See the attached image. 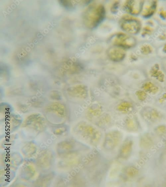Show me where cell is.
<instances>
[{"instance_id": "obj_1", "label": "cell", "mask_w": 166, "mask_h": 187, "mask_svg": "<svg viewBox=\"0 0 166 187\" xmlns=\"http://www.w3.org/2000/svg\"><path fill=\"white\" fill-rule=\"evenodd\" d=\"M76 132L81 141L93 146H97L102 138L100 131L93 126L84 122L79 123L76 128Z\"/></svg>"}, {"instance_id": "obj_2", "label": "cell", "mask_w": 166, "mask_h": 187, "mask_svg": "<svg viewBox=\"0 0 166 187\" xmlns=\"http://www.w3.org/2000/svg\"><path fill=\"white\" fill-rule=\"evenodd\" d=\"M105 16V9L102 5L93 3L85 11L83 14L84 24L90 29L97 27L103 21Z\"/></svg>"}, {"instance_id": "obj_3", "label": "cell", "mask_w": 166, "mask_h": 187, "mask_svg": "<svg viewBox=\"0 0 166 187\" xmlns=\"http://www.w3.org/2000/svg\"><path fill=\"white\" fill-rule=\"evenodd\" d=\"M121 29L131 34H137L140 31L141 24L137 18L129 15L123 16L120 21Z\"/></svg>"}, {"instance_id": "obj_4", "label": "cell", "mask_w": 166, "mask_h": 187, "mask_svg": "<svg viewBox=\"0 0 166 187\" xmlns=\"http://www.w3.org/2000/svg\"><path fill=\"white\" fill-rule=\"evenodd\" d=\"M123 135L119 131L115 130L106 134L103 144V147L105 150L112 151L119 145L123 139Z\"/></svg>"}, {"instance_id": "obj_5", "label": "cell", "mask_w": 166, "mask_h": 187, "mask_svg": "<svg viewBox=\"0 0 166 187\" xmlns=\"http://www.w3.org/2000/svg\"><path fill=\"white\" fill-rule=\"evenodd\" d=\"M110 41L113 45L122 48H130L133 47L136 44V40L134 37L122 33L113 35Z\"/></svg>"}, {"instance_id": "obj_6", "label": "cell", "mask_w": 166, "mask_h": 187, "mask_svg": "<svg viewBox=\"0 0 166 187\" xmlns=\"http://www.w3.org/2000/svg\"><path fill=\"white\" fill-rule=\"evenodd\" d=\"M143 1H127L125 3L124 9L126 12L131 15H138L143 9Z\"/></svg>"}, {"instance_id": "obj_7", "label": "cell", "mask_w": 166, "mask_h": 187, "mask_svg": "<svg viewBox=\"0 0 166 187\" xmlns=\"http://www.w3.org/2000/svg\"><path fill=\"white\" fill-rule=\"evenodd\" d=\"M108 57L112 61L119 62L125 57L124 50L117 46H114L109 49L107 51Z\"/></svg>"}, {"instance_id": "obj_8", "label": "cell", "mask_w": 166, "mask_h": 187, "mask_svg": "<svg viewBox=\"0 0 166 187\" xmlns=\"http://www.w3.org/2000/svg\"><path fill=\"white\" fill-rule=\"evenodd\" d=\"M132 141L130 138H127L121 145L118 157L125 160L128 158L131 154L132 147Z\"/></svg>"}, {"instance_id": "obj_9", "label": "cell", "mask_w": 166, "mask_h": 187, "mask_svg": "<svg viewBox=\"0 0 166 187\" xmlns=\"http://www.w3.org/2000/svg\"><path fill=\"white\" fill-rule=\"evenodd\" d=\"M69 94L71 96L84 99L88 94L87 88L83 85H79L71 87L68 90Z\"/></svg>"}, {"instance_id": "obj_10", "label": "cell", "mask_w": 166, "mask_h": 187, "mask_svg": "<svg viewBox=\"0 0 166 187\" xmlns=\"http://www.w3.org/2000/svg\"><path fill=\"white\" fill-rule=\"evenodd\" d=\"M150 76L156 78L160 82H163L165 80V76L164 73L159 69V65L155 64L151 67L150 71Z\"/></svg>"}, {"instance_id": "obj_11", "label": "cell", "mask_w": 166, "mask_h": 187, "mask_svg": "<svg viewBox=\"0 0 166 187\" xmlns=\"http://www.w3.org/2000/svg\"><path fill=\"white\" fill-rule=\"evenodd\" d=\"M157 2L156 1L153 2L149 6H146L144 9L142 15L145 18H149L153 15L155 12Z\"/></svg>"}, {"instance_id": "obj_12", "label": "cell", "mask_w": 166, "mask_h": 187, "mask_svg": "<svg viewBox=\"0 0 166 187\" xmlns=\"http://www.w3.org/2000/svg\"><path fill=\"white\" fill-rule=\"evenodd\" d=\"M142 88L144 91L151 94H155L159 91V88L151 82H147L144 83L142 86Z\"/></svg>"}, {"instance_id": "obj_13", "label": "cell", "mask_w": 166, "mask_h": 187, "mask_svg": "<svg viewBox=\"0 0 166 187\" xmlns=\"http://www.w3.org/2000/svg\"><path fill=\"white\" fill-rule=\"evenodd\" d=\"M132 105L131 103L128 102H123L119 105L118 109L124 113H127L132 108Z\"/></svg>"}, {"instance_id": "obj_14", "label": "cell", "mask_w": 166, "mask_h": 187, "mask_svg": "<svg viewBox=\"0 0 166 187\" xmlns=\"http://www.w3.org/2000/svg\"><path fill=\"white\" fill-rule=\"evenodd\" d=\"M89 118H97L101 114V109L99 107L98 108L91 109L88 111Z\"/></svg>"}, {"instance_id": "obj_15", "label": "cell", "mask_w": 166, "mask_h": 187, "mask_svg": "<svg viewBox=\"0 0 166 187\" xmlns=\"http://www.w3.org/2000/svg\"><path fill=\"white\" fill-rule=\"evenodd\" d=\"M141 53L144 55H148L152 52V48L148 45H146L142 46L141 48Z\"/></svg>"}, {"instance_id": "obj_16", "label": "cell", "mask_w": 166, "mask_h": 187, "mask_svg": "<svg viewBox=\"0 0 166 187\" xmlns=\"http://www.w3.org/2000/svg\"><path fill=\"white\" fill-rule=\"evenodd\" d=\"M136 94L138 99L141 101L145 100L147 97L146 93L144 91L141 90L137 91Z\"/></svg>"}, {"instance_id": "obj_17", "label": "cell", "mask_w": 166, "mask_h": 187, "mask_svg": "<svg viewBox=\"0 0 166 187\" xmlns=\"http://www.w3.org/2000/svg\"><path fill=\"white\" fill-rule=\"evenodd\" d=\"M153 30V29L150 27L146 26L144 28L142 35L143 36H145L146 35L150 34L151 33Z\"/></svg>"}, {"instance_id": "obj_18", "label": "cell", "mask_w": 166, "mask_h": 187, "mask_svg": "<svg viewBox=\"0 0 166 187\" xmlns=\"http://www.w3.org/2000/svg\"><path fill=\"white\" fill-rule=\"evenodd\" d=\"M119 5V3L116 2L113 4L111 8V11L114 13H115L117 12V9Z\"/></svg>"}, {"instance_id": "obj_19", "label": "cell", "mask_w": 166, "mask_h": 187, "mask_svg": "<svg viewBox=\"0 0 166 187\" xmlns=\"http://www.w3.org/2000/svg\"><path fill=\"white\" fill-rule=\"evenodd\" d=\"M159 15L161 17L164 19H166V11H160L159 12Z\"/></svg>"}, {"instance_id": "obj_20", "label": "cell", "mask_w": 166, "mask_h": 187, "mask_svg": "<svg viewBox=\"0 0 166 187\" xmlns=\"http://www.w3.org/2000/svg\"><path fill=\"white\" fill-rule=\"evenodd\" d=\"M7 11L8 13H11L13 11L12 9L9 6H7Z\"/></svg>"}, {"instance_id": "obj_21", "label": "cell", "mask_w": 166, "mask_h": 187, "mask_svg": "<svg viewBox=\"0 0 166 187\" xmlns=\"http://www.w3.org/2000/svg\"><path fill=\"white\" fill-rule=\"evenodd\" d=\"M2 13H3L5 17L6 18L7 16V15H9V14H10V13H9L5 11H2Z\"/></svg>"}, {"instance_id": "obj_22", "label": "cell", "mask_w": 166, "mask_h": 187, "mask_svg": "<svg viewBox=\"0 0 166 187\" xmlns=\"http://www.w3.org/2000/svg\"><path fill=\"white\" fill-rule=\"evenodd\" d=\"M27 44L30 47L31 49H33L34 47V44L33 43H31L30 44L29 43H28Z\"/></svg>"}, {"instance_id": "obj_23", "label": "cell", "mask_w": 166, "mask_h": 187, "mask_svg": "<svg viewBox=\"0 0 166 187\" xmlns=\"http://www.w3.org/2000/svg\"><path fill=\"white\" fill-rule=\"evenodd\" d=\"M159 38L161 40H164L166 39V36L165 35H162L160 36Z\"/></svg>"}, {"instance_id": "obj_24", "label": "cell", "mask_w": 166, "mask_h": 187, "mask_svg": "<svg viewBox=\"0 0 166 187\" xmlns=\"http://www.w3.org/2000/svg\"><path fill=\"white\" fill-rule=\"evenodd\" d=\"M22 52L21 53L24 56H25L27 54V53L26 52V51L24 49H22Z\"/></svg>"}, {"instance_id": "obj_25", "label": "cell", "mask_w": 166, "mask_h": 187, "mask_svg": "<svg viewBox=\"0 0 166 187\" xmlns=\"http://www.w3.org/2000/svg\"><path fill=\"white\" fill-rule=\"evenodd\" d=\"M13 2L16 5V6H18L20 5V2L19 1H13Z\"/></svg>"}, {"instance_id": "obj_26", "label": "cell", "mask_w": 166, "mask_h": 187, "mask_svg": "<svg viewBox=\"0 0 166 187\" xmlns=\"http://www.w3.org/2000/svg\"><path fill=\"white\" fill-rule=\"evenodd\" d=\"M16 6L15 3H13L11 5V7L12 9H15L16 8Z\"/></svg>"}, {"instance_id": "obj_27", "label": "cell", "mask_w": 166, "mask_h": 187, "mask_svg": "<svg viewBox=\"0 0 166 187\" xmlns=\"http://www.w3.org/2000/svg\"><path fill=\"white\" fill-rule=\"evenodd\" d=\"M48 23H49V25H51V26L52 27H53V28H54V26H55V25H56V24H53V22H52V23H51L50 22H48Z\"/></svg>"}, {"instance_id": "obj_28", "label": "cell", "mask_w": 166, "mask_h": 187, "mask_svg": "<svg viewBox=\"0 0 166 187\" xmlns=\"http://www.w3.org/2000/svg\"><path fill=\"white\" fill-rule=\"evenodd\" d=\"M17 56L18 57L19 59H20V60H21V58L22 57H24V56H22L21 55V54H17Z\"/></svg>"}, {"instance_id": "obj_29", "label": "cell", "mask_w": 166, "mask_h": 187, "mask_svg": "<svg viewBox=\"0 0 166 187\" xmlns=\"http://www.w3.org/2000/svg\"><path fill=\"white\" fill-rule=\"evenodd\" d=\"M43 32L44 33L46 34H48L49 32V30L47 29H44Z\"/></svg>"}, {"instance_id": "obj_30", "label": "cell", "mask_w": 166, "mask_h": 187, "mask_svg": "<svg viewBox=\"0 0 166 187\" xmlns=\"http://www.w3.org/2000/svg\"><path fill=\"white\" fill-rule=\"evenodd\" d=\"M26 51L28 52H29L31 51V48L29 47H27L26 48Z\"/></svg>"}, {"instance_id": "obj_31", "label": "cell", "mask_w": 166, "mask_h": 187, "mask_svg": "<svg viewBox=\"0 0 166 187\" xmlns=\"http://www.w3.org/2000/svg\"><path fill=\"white\" fill-rule=\"evenodd\" d=\"M33 43H34L35 44H37L38 43V41L37 40L34 39V41H33Z\"/></svg>"}, {"instance_id": "obj_32", "label": "cell", "mask_w": 166, "mask_h": 187, "mask_svg": "<svg viewBox=\"0 0 166 187\" xmlns=\"http://www.w3.org/2000/svg\"><path fill=\"white\" fill-rule=\"evenodd\" d=\"M163 96V99L166 100V93H164Z\"/></svg>"}, {"instance_id": "obj_33", "label": "cell", "mask_w": 166, "mask_h": 187, "mask_svg": "<svg viewBox=\"0 0 166 187\" xmlns=\"http://www.w3.org/2000/svg\"><path fill=\"white\" fill-rule=\"evenodd\" d=\"M163 51L164 52L166 53V44L164 46L163 48Z\"/></svg>"}, {"instance_id": "obj_34", "label": "cell", "mask_w": 166, "mask_h": 187, "mask_svg": "<svg viewBox=\"0 0 166 187\" xmlns=\"http://www.w3.org/2000/svg\"><path fill=\"white\" fill-rule=\"evenodd\" d=\"M50 25H48V26H47V28H48V29L49 30H51L52 29H53V28H50Z\"/></svg>"}, {"instance_id": "obj_35", "label": "cell", "mask_w": 166, "mask_h": 187, "mask_svg": "<svg viewBox=\"0 0 166 187\" xmlns=\"http://www.w3.org/2000/svg\"><path fill=\"white\" fill-rule=\"evenodd\" d=\"M41 33L42 34L43 36H46V34H44V33L43 31H40Z\"/></svg>"}]
</instances>
